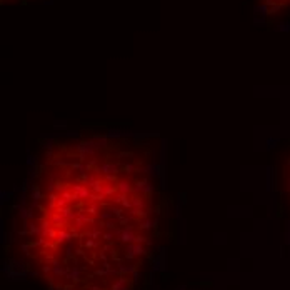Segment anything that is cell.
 <instances>
[{"mask_svg": "<svg viewBox=\"0 0 290 290\" xmlns=\"http://www.w3.org/2000/svg\"><path fill=\"white\" fill-rule=\"evenodd\" d=\"M162 219L152 147L82 133L57 138L37 157L15 240L48 290H137L157 255Z\"/></svg>", "mask_w": 290, "mask_h": 290, "instance_id": "1", "label": "cell"}]
</instances>
